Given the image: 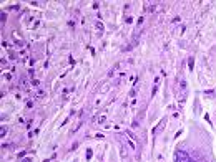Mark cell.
Here are the masks:
<instances>
[{
  "instance_id": "cell-5",
  "label": "cell",
  "mask_w": 216,
  "mask_h": 162,
  "mask_svg": "<svg viewBox=\"0 0 216 162\" xmlns=\"http://www.w3.org/2000/svg\"><path fill=\"white\" fill-rule=\"evenodd\" d=\"M22 162H32V159H23Z\"/></svg>"
},
{
  "instance_id": "cell-3",
  "label": "cell",
  "mask_w": 216,
  "mask_h": 162,
  "mask_svg": "<svg viewBox=\"0 0 216 162\" xmlns=\"http://www.w3.org/2000/svg\"><path fill=\"white\" fill-rule=\"evenodd\" d=\"M188 65H189V70L193 68V58H189V61H188Z\"/></svg>"
},
{
  "instance_id": "cell-1",
  "label": "cell",
  "mask_w": 216,
  "mask_h": 162,
  "mask_svg": "<svg viewBox=\"0 0 216 162\" xmlns=\"http://www.w3.org/2000/svg\"><path fill=\"white\" fill-rule=\"evenodd\" d=\"M186 81L185 79H180V83H178V88H176V94L180 98V103H183L185 101V98H186Z\"/></svg>"
},
{
  "instance_id": "cell-4",
  "label": "cell",
  "mask_w": 216,
  "mask_h": 162,
  "mask_svg": "<svg viewBox=\"0 0 216 162\" xmlns=\"http://www.w3.org/2000/svg\"><path fill=\"white\" fill-rule=\"evenodd\" d=\"M5 132H7V129H5V127H2V129H0V134H2V136H5Z\"/></svg>"
},
{
  "instance_id": "cell-2",
  "label": "cell",
  "mask_w": 216,
  "mask_h": 162,
  "mask_svg": "<svg viewBox=\"0 0 216 162\" xmlns=\"http://www.w3.org/2000/svg\"><path fill=\"white\" fill-rule=\"evenodd\" d=\"M175 162H189V157L185 151H176L175 152Z\"/></svg>"
}]
</instances>
